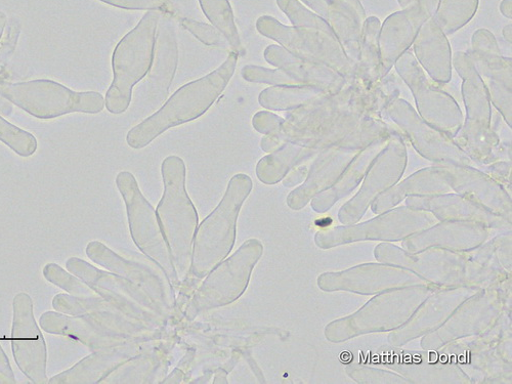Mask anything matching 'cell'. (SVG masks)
I'll return each mask as SVG.
<instances>
[{"label":"cell","instance_id":"1","mask_svg":"<svg viewBox=\"0 0 512 384\" xmlns=\"http://www.w3.org/2000/svg\"><path fill=\"white\" fill-rule=\"evenodd\" d=\"M238 55L231 53L216 71L184 85L155 114L127 134V144L142 149L169 128L193 121L202 116L227 88L235 73Z\"/></svg>","mask_w":512,"mask_h":384},{"label":"cell","instance_id":"2","mask_svg":"<svg viewBox=\"0 0 512 384\" xmlns=\"http://www.w3.org/2000/svg\"><path fill=\"white\" fill-rule=\"evenodd\" d=\"M163 198L157 216L163 237L172 253L175 271L184 276L190 264L193 236L198 222L196 210L186 192V167L177 156L162 163Z\"/></svg>","mask_w":512,"mask_h":384},{"label":"cell","instance_id":"3","mask_svg":"<svg viewBox=\"0 0 512 384\" xmlns=\"http://www.w3.org/2000/svg\"><path fill=\"white\" fill-rule=\"evenodd\" d=\"M160 14L155 11L148 12L114 50V79L105 100V106L112 114H122L130 107L135 85L150 72L155 59Z\"/></svg>","mask_w":512,"mask_h":384},{"label":"cell","instance_id":"4","mask_svg":"<svg viewBox=\"0 0 512 384\" xmlns=\"http://www.w3.org/2000/svg\"><path fill=\"white\" fill-rule=\"evenodd\" d=\"M0 96L38 119H53L71 113L98 114L105 108L100 93H77L56 81H0Z\"/></svg>","mask_w":512,"mask_h":384},{"label":"cell","instance_id":"5","mask_svg":"<svg viewBox=\"0 0 512 384\" xmlns=\"http://www.w3.org/2000/svg\"><path fill=\"white\" fill-rule=\"evenodd\" d=\"M454 67L463 80L462 96L466 120L457 136L458 147L479 160L492 158L499 146V137L492 127V108L488 91L471 57L457 53Z\"/></svg>","mask_w":512,"mask_h":384},{"label":"cell","instance_id":"6","mask_svg":"<svg viewBox=\"0 0 512 384\" xmlns=\"http://www.w3.org/2000/svg\"><path fill=\"white\" fill-rule=\"evenodd\" d=\"M252 189L248 176L237 175L229 183L219 207L197 232L193 272L204 276L223 261L233 247L239 210Z\"/></svg>","mask_w":512,"mask_h":384},{"label":"cell","instance_id":"7","mask_svg":"<svg viewBox=\"0 0 512 384\" xmlns=\"http://www.w3.org/2000/svg\"><path fill=\"white\" fill-rule=\"evenodd\" d=\"M256 29L293 56L325 65L344 76L348 83H354L356 66L335 36L316 29L285 26L269 16L261 17Z\"/></svg>","mask_w":512,"mask_h":384},{"label":"cell","instance_id":"8","mask_svg":"<svg viewBox=\"0 0 512 384\" xmlns=\"http://www.w3.org/2000/svg\"><path fill=\"white\" fill-rule=\"evenodd\" d=\"M395 68L411 90L418 115L452 140L461 131L464 119L457 102L426 77L416 58L406 52L395 63Z\"/></svg>","mask_w":512,"mask_h":384},{"label":"cell","instance_id":"9","mask_svg":"<svg viewBox=\"0 0 512 384\" xmlns=\"http://www.w3.org/2000/svg\"><path fill=\"white\" fill-rule=\"evenodd\" d=\"M365 89L356 83H348L337 93H325L298 107L284 119L279 137L282 143L304 144L322 126L340 113L356 106L363 100Z\"/></svg>","mask_w":512,"mask_h":384},{"label":"cell","instance_id":"10","mask_svg":"<svg viewBox=\"0 0 512 384\" xmlns=\"http://www.w3.org/2000/svg\"><path fill=\"white\" fill-rule=\"evenodd\" d=\"M13 310L11 343L15 361L33 383H49L46 340L35 321L31 296L18 293L14 297Z\"/></svg>","mask_w":512,"mask_h":384},{"label":"cell","instance_id":"11","mask_svg":"<svg viewBox=\"0 0 512 384\" xmlns=\"http://www.w3.org/2000/svg\"><path fill=\"white\" fill-rule=\"evenodd\" d=\"M116 184L127 207L134 240L146 254L166 270L170 278L176 279L173 261L169 258L164 237L157 227L155 212L140 191L135 177L131 173H120Z\"/></svg>","mask_w":512,"mask_h":384},{"label":"cell","instance_id":"12","mask_svg":"<svg viewBox=\"0 0 512 384\" xmlns=\"http://www.w3.org/2000/svg\"><path fill=\"white\" fill-rule=\"evenodd\" d=\"M262 249L258 241H249L212 273L195 298L193 306H196V310L227 305L236 300L246 288L251 270L260 259Z\"/></svg>","mask_w":512,"mask_h":384},{"label":"cell","instance_id":"13","mask_svg":"<svg viewBox=\"0 0 512 384\" xmlns=\"http://www.w3.org/2000/svg\"><path fill=\"white\" fill-rule=\"evenodd\" d=\"M386 117L394 121L402 135L409 138L417 151L433 160L466 164L467 157L451 138L426 123L401 98L394 100L384 111Z\"/></svg>","mask_w":512,"mask_h":384},{"label":"cell","instance_id":"14","mask_svg":"<svg viewBox=\"0 0 512 384\" xmlns=\"http://www.w3.org/2000/svg\"><path fill=\"white\" fill-rule=\"evenodd\" d=\"M438 3L439 0H419L415 5L390 16L380 26L381 78L388 75L399 58L408 52L422 25L435 15Z\"/></svg>","mask_w":512,"mask_h":384},{"label":"cell","instance_id":"15","mask_svg":"<svg viewBox=\"0 0 512 384\" xmlns=\"http://www.w3.org/2000/svg\"><path fill=\"white\" fill-rule=\"evenodd\" d=\"M265 59L290 75L298 84L313 85L327 93H337L348 84L344 76L333 69L295 57L279 46H270Z\"/></svg>","mask_w":512,"mask_h":384},{"label":"cell","instance_id":"16","mask_svg":"<svg viewBox=\"0 0 512 384\" xmlns=\"http://www.w3.org/2000/svg\"><path fill=\"white\" fill-rule=\"evenodd\" d=\"M416 60L438 83L452 77V52L446 34L432 17L420 28L414 42Z\"/></svg>","mask_w":512,"mask_h":384},{"label":"cell","instance_id":"17","mask_svg":"<svg viewBox=\"0 0 512 384\" xmlns=\"http://www.w3.org/2000/svg\"><path fill=\"white\" fill-rule=\"evenodd\" d=\"M467 55L484 81L491 103L511 127V59L474 51Z\"/></svg>","mask_w":512,"mask_h":384},{"label":"cell","instance_id":"18","mask_svg":"<svg viewBox=\"0 0 512 384\" xmlns=\"http://www.w3.org/2000/svg\"><path fill=\"white\" fill-rule=\"evenodd\" d=\"M39 323L47 333L78 340L92 350L104 349L113 343L110 329L88 316L47 312L40 317Z\"/></svg>","mask_w":512,"mask_h":384},{"label":"cell","instance_id":"19","mask_svg":"<svg viewBox=\"0 0 512 384\" xmlns=\"http://www.w3.org/2000/svg\"><path fill=\"white\" fill-rule=\"evenodd\" d=\"M356 152L355 150L339 147L325 149L321 158L314 165L307 183L290 195L289 203L291 206L295 205L300 199L306 201L315 192L327 187L333 177L341 172V168L346 167L356 155Z\"/></svg>","mask_w":512,"mask_h":384},{"label":"cell","instance_id":"20","mask_svg":"<svg viewBox=\"0 0 512 384\" xmlns=\"http://www.w3.org/2000/svg\"><path fill=\"white\" fill-rule=\"evenodd\" d=\"M380 21L370 17L363 24L360 55L356 65L355 81L363 89L372 87L381 78V60L378 45Z\"/></svg>","mask_w":512,"mask_h":384},{"label":"cell","instance_id":"21","mask_svg":"<svg viewBox=\"0 0 512 384\" xmlns=\"http://www.w3.org/2000/svg\"><path fill=\"white\" fill-rule=\"evenodd\" d=\"M178 65V46L174 31L162 29L159 39L158 57L150 75L151 92L156 101L168 95Z\"/></svg>","mask_w":512,"mask_h":384},{"label":"cell","instance_id":"22","mask_svg":"<svg viewBox=\"0 0 512 384\" xmlns=\"http://www.w3.org/2000/svg\"><path fill=\"white\" fill-rule=\"evenodd\" d=\"M119 363L116 353H95L70 369L55 375L49 380L51 384L98 383L105 378Z\"/></svg>","mask_w":512,"mask_h":384},{"label":"cell","instance_id":"23","mask_svg":"<svg viewBox=\"0 0 512 384\" xmlns=\"http://www.w3.org/2000/svg\"><path fill=\"white\" fill-rule=\"evenodd\" d=\"M327 92L313 85H277L263 91L261 106L272 111H291L301 107Z\"/></svg>","mask_w":512,"mask_h":384},{"label":"cell","instance_id":"24","mask_svg":"<svg viewBox=\"0 0 512 384\" xmlns=\"http://www.w3.org/2000/svg\"><path fill=\"white\" fill-rule=\"evenodd\" d=\"M315 150L294 143H284L275 153L263 158L256 174L265 184L278 183L296 162L311 156Z\"/></svg>","mask_w":512,"mask_h":384},{"label":"cell","instance_id":"25","mask_svg":"<svg viewBox=\"0 0 512 384\" xmlns=\"http://www.w3.org/2000/svg\"><path fill=\"white\" fill-rule=\"evenodd\" d=\"M199 2L204 15L224 35L234 53L245 56L246 50L242 45L229 0H199Z\"/></svg>","mask_w":512,"mask_h":384},{"label":"cell","instance_id":"26","mask_svg":"<svg viewBox=\"0 0 512 384\" xmlns=\"http://www.w3.org/2000/svg\"><path fill=\"white\" fill-rule=\"evenodd\" d=\"M479 0H439L433 18L446 35H450L472 21L477 14Z\"/></svg>","mask_w":512,"mask_h":384},{"label":"cell","instance_id":"27","mask_svg":"<svg viewBox=\"0 0 512 384\" xmlns=\"http://www.w3.org/2000/svg\"><path fill=\"white\" fill-rule=\"evenodd\" d=\"M277 4L294 27L316 29L335 36L324 19L306 9L298 0H277Z\"/></svg>","mask_w":512,"mask_h":384},{"label":"cell","instance_id":"28","mask_svg":"<svg viewBox=\"0 0 512 384\" xmlns=\"http://www.w3.org/2000/svg\"><path fill=\"white\" fill-rule=\"evenodd\" d=\"M0 141L21 157H30L37 150L36 138L0 116Z\"/></svg>","mask_w":512,"mask_h":384},{"label":"cell","instance_id":"29","mask_svg":"<svg viewBox=\"0 0 512 384\" xmlns=\"http://www.w3.org/2000/svg\"><path fill=\"white\" fill-rule=\"evenodd\" d=\"M42 273H44L45 278L50 283L60 287L73 296H94L93 290L87 284L55 263L48 264Z\"/></svg>","mask_w":512,"mask_h":384},{"label":"cell","instance_id":"30","mask_svg":"<svg viewBox=\"0 0 512 384\" xmlns=\"http://www.w3.org/2000/svg\"><path fill=\"white\" fill-rule=\"evenodd\" d=\"M242 76L246 81L255 83H266L270 85H298L290 75L284 71L270 70L263 67L248 65L242 69Z\"/></svg>","mask_w":512,"mask_h":384},{"label":"cell","instance_id":"31","mask_svg":"<svg viewBox=\"0 0 512 384\" xmlns=\"http://www.w3.org/2000/svg\"><path fill=\"white\" fill-rule=\"evenodd\" d=\"M100 2L124 10L155 11L169 16L175 14V7L169 0H100Z\"/></svg>","mask_w":512,"mask_h":384},{"label":"cell","instance_id":"32","mask_svg":"<svg viewBox=\"0 0 512 384\" xmlns=\"http://www.w3.org/2000/svg\"><path fill=\"white\" fill-rule=\"evenodd\" d=\"M182 26L208 47H221L228 44L224 35L213 25L184 19Z\"/></svg>","mask_w":512,"mask_h":384},{"label":"cell","instance_id":"33","mask_svg":"<svg viewBox=\"0 0 512 384\" xmlns=\"http://www.w3.org/2000/svg\"><path fill=\"white\" fill-rule=\"evenodd\" d=\"M21 34V23L13 19L5 29L2 39H0V75L5 71L12 59L18 45Z\"/></svg>","mask_w":512,"mask_h":384},{"label":"cell","instance_id":"34","mask_svg":"<svg viewBox=\"0 0 512 384\" xmlns=\"http://www.w3.org/2000/svg\"><path fill=\"white\" fill-rule=\"evenodd\" d=\"M284 119L274 113L261 111L252 119V125L256 132L263 135L280 134Z\"/></svg>","mask_w":512,"mask_h":384},{"label":"cell","instance_id":"35","mask_svg":"<svg viewBox=\"0 0 512 384\" xmlns=\"http://www.w3.org/2000/svg\"><path fill=\"white\" fill-rule=\"evenodd\" d=\"M474 52L501 54L495 36L487 29H479L473 37Z\"/></svg>","mask_w":512,"mask_h":384},{"label":"cell","instance_id":"36","mask_svg":"<svg viewBox=\"0 0 512 384\" xmlns=\"http://www.w3.org/2000/svg\"><path fill=\"white\" fill-rule=\"evenodd\" d=\"M17 380L15 378L14 371L11 363L2 347L0 345V384H15Z\"/></svg>","mask_w":512,"mask_h":384},{"label":"cell","instance_id":"37","mask_svg":"<svg viewBox=\"0 0 512 384\" xmlns=\"http://www.w3.org/2000/svg\"><path fill=\"white\" fill-rule=\"evenodd\" d=\"M302 2L315 11L322 19L327 20L330 0H302Z\"/></svg>","mask_w":512,"mask_h":384},{"label":"cell","instance_id":"38","mask_svg":"<svg viewBox=\"0 0 512 384\" xmlns=\"http://www.w3.org/2000/svg\"><path fill=\"white\" fill-rule=\"evenodd\" d=\"M283 145L279 134L266 135L262 140V149L266 152L273 151L274 149Z\"/></svg>","mask_w":512,"mask_h":384},{"label":"cell","instance_id":"39","mask_svg":"<svg viewBox=\"0 0 512 384\" xmlns=\"http://www.w3.org/2000/svg\"><path fill=\"white\" fill-rule=\"evenodd\" d=\"M335 2H338L340 4L346 5L353 10H355L361 17L366 19V13L365 10L360 2V0H335Z\"/></svg>","mask_w":512,"mask_h":384},{"label":"cell","instance_id":"40","mask_svg":"<svg viewBox=\"0 0 512 384\" xmlns=\"http://www.w3.org/2000/svg\"><path fill=\"white\" fill-rule=\"evenodd\" d=\"M500 11L506 18L511 19V0H503Z\"/></svg>","mask_w":512,"mask_h":384},{"label":"cell","instance_id":"41","mask_svg":"<svg viewBox=\"0 0 512 384\" xmlns=\"http://www.w3.org/2000/svg\"><path fill=\"white\" fill-rule=\"evenodd\" d=\"M7 24H8V18L6 16V14H4L3 12H0V39H2V37L4 35Z\"/></svg>","mask_w":512,"mask_h":384},{"label":"cell","instance_id":"42","mask_svg":"<svg viewBox=\"0 0 512 384\" xmlns=\"http://www.w3.org/2000/svg\"><path fill=\"white\" fill-rule=\"evenodd\" d=\"M398 2L403 9H407L418 3L419 0H398Z\"/></svg>","mask_w":512,"mask_h":384},{"label":"cell","instance_id":"43","mask_svg":"<svg viewBox=\"0 0 512 384\" xmlns=\"http://www.w3.org/2000/svg\"><path fill=\"white\" fill-rule=\"evenodd\" d=\"M503 33H504V37H505L509 42H511V25L506 26V27L504 28Z\"/></svg>","mask_w":512,"mask_h":384}]
</instances>
